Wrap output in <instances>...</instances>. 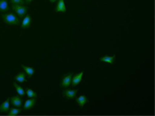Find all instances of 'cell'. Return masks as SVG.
I'll return each instance as SVG.
<instances>
[{
	"label": "cell",
	"mask_w": 155,
	"mask_h": 116,
	"mask_svg": "<svg viewBox=\"0 0 155 116\" xmlns=\"http://www.w3.org/2000/svg\"><path fill=\"white\" fill-rule=\"evenodd\" d=\"M2 19H3V22L5 23L9 24V25H15V26H17V25L20 24L19 18L14 13H12L11 12H5V14H3Z\"/></svg>",
	"instance_id": "6da1fadb"
},
{
	"label": "cell",
	"mask_w": 155,
	"mask_h": 116,
	"mask_svg": "<svg viewBox=\"0 0 155 116\" xmlns=\"http://www.w3.org/2000/svg\"><path fill=\"white\" fill-rule=\"evenodd\" d=\"M12 9L20 18H24L28 13V7L23 5H12Z\"/></svg>",
	"instance_id": "7a4b0ae2"
},
{
	"label": "cell",
	"mask_w": 155,
	"mask_h": 116,
	"mask_svg": "<svg viewBox=\"0 0 155 116\" xmlns=\"http://www.w3.org/2000/svg\"><path fill=\"white\" fill-rule=\"evenodd\" d=\"M72 77H73V74H68L62 76V80L60 82V86L62 88H68L71 85Z\"/></svg>",
	"instance_id": "3957f363"
},
{
	"label": "cell",
	"mask_w": 155,
	"mask_h": 116,
	"mask_svg": "<svg viewBox=\"0 0 155 116\" xmlns=\"http://www.w3.org/2000/svg\"><path fill=\"white\" fill-rule=\"evenodd\" d=\"M83 75H84V72H83V71L80 72V73L75 74L74 75H73L71 82V85L73 87H76V86L81 82L82 79H83Z\"/></svg>",
	"instance_id": "277c9868"
},
{
	"label": "cell",
	"mask_w": 155,
	"mask_h": 116,
	"mask_svg": "<svg viewBox=\"0 0 155 116\" xmlns=\"http://www.w3.org/2000/svg\"><path fill=\"white\" fill-rule=\"evenodd\" d=\"M10 102L11 104L15 106V107H21L22 106V103H23V100L21 99V97L19 96H14V97H12L10 98Z\"/></svg>",
	"instance_id": "5b68a950"
},
{
	"label": "cell",
	"mask_w": 155,
	"mask_h": 116,
	"mask_svg": "<svg viewBox=\"0 0 155 116\" xmlns=\"http://www.w3.org/2000/svg\"><path fill=\"white\" fill-rule=\"evenodd\" d=\"M36 103V98H30V99H28V100H26V102L24 103L23 109L24 110H26V111L30 110V109H32V108L35 106Z\"/></svg>",
	"instance_id": "8992f818"
},
{
	"label": "cell",
	"mask_w": 155,
	"mask_h": 116,
	"mask_svg": "<svg viewBox=\"0 0 155 116\" xmlns=\"http://www.w3.org/2000/svg\"><path fill=\"white\" fill-rule=\"evenodd\" d=\"M30 25H31V16L27 13L26 16L24 17L22 22H21V28L27 29L30 27Z\"/></svg>",
	"instance_id": "52a82bcc"
},
{
	"label": "cell",
	"mask_w": 155,
	"mask_h": 116,
	"mask_svg": "<svg viewBox=\"0 0 155 116\" xmlns=\"http://www.w3.org/2000/svg\"><path fill=\"white\" fill-rule=\"evenodd\" d=\"M67 8H66V5H65V1L64 0H58L56 8H55V12H66Z\"/></svg>",
	"instance_id": "ba28073f"
},
{
	"label": "cell",
	"mask_w": 155,
	"mask_h": 116,
	"mask_svg": "<svg viewBox=\"0 0 155 116\" xmlns=\"http://www.w3.org/2000/svg\"><path fill=\"white\" fill-rule=\"evenodd\" d=\"M9 109H10V98H7L5 99V102L0 104V112L7 113L9 112Z\"/></svg>",
	"instance_id": "9c48e42d"
},
{
	"label": "cell",
	"mask_w": 155,
	"mask_h": 116,
	"mask_svg": "<svg viewBox=\"0 0 155 116\" xmlns=\"http://www.w3.org/2000/svg\"><path fill=\"white\" fill-rule=\"evenodd\" d=\"M77 92H78V90H66L64 91V95L67 98L71 99V98H75Z\"/></svg>",
	"instance_id": "30bf717a"
},
{
	"label": "cell",
	"mask_w": 155,
	"mask_h": 116,
	"mask_svg": "<svg viewBox=\"0 0 155 116\" xmlns=\"http://www.w3.org/2000/svg\"><path fill=\"white\" fill-rule=\"evenodd\" d=\"M21 68H23V70L25 71V74H26L28 77H31V76L35 74V72H36L35 68H31V67H27V66L21 65Z\"/></svg>",
	"instance_id": "8fae6325"
},
{
	"label": "cell",
	"mask_w": 155,
	"mask_h": 116,
	"mask_svg": "<svg viewBox=\"0 0 155 116\" xmlns=\"http://www.w3.org/2000/svg\"><path fill=\"white\" fill-rule=\"evenodd\" d=\"M9 10L8 1L7 0H0V12H6Z\"/></svg>",
	"instance_id": "7c38bea8"
},
{
	"label": "cell",
	"mask_w": 155,
	"mask_h": 116,
	"mask_svg": "<svg viewBox=\"0 0 155 116\" xmlns=\"http://www.w3.org/2000/svg\"><path fill=\"white\" fill-rule=\"evenodd\" d=\"M115 60V56H109V55H105L103 57L100 58V61L101 62H106L108 64H113Z\"/></svg>",
	"instance_id": "4fadbf2b"
},
{
	"label": "cell",
	"mask_w": 155,
	"mask_h": 116,
	"mask_svg": "<svg viewBox=\"0 0 155 116\" xmlns=\"http://www.w3.org/2000/svg\"><path fill=\"white\" fill-rule=\"evenodd\" d=\"M88 98H87V97L86 96H84V95H82V96H80L79 98H76V103L78 104L79 106H81V107H84V104H86V103H88Z\"/></svg>",
	"instance_id": "5bb4252c"
},
{
	"label": "cell",
	"mask_w": 155,
	"mask_h": 116,
	"mask_svg": "<svg viewBox=\"0 0 155 116\" xmlns=\"http://www.w3.org/2000/svg\"><path fill=\"white\" fill-rule=\"evenodd\" d=\"M12 85H13V87L15 88V90H16V92L19 94V96H21V97H23L24 95L26 94V91H24V89L21 87V86H20L18 83H16V82H13L12 83Z\"/></svg>",
	"instance_id": "9a60e30c"
},
{
	"label": "cell",
	"mask_w": 155,
	"mask_h": 116,
	"mask_svg": "<svg viewBox=\"0 0 155 116\" xmlns=\"http://www.w3.org/2000/svg\"><path fill=\"white\" fill-rule=\"evenodd\" d=\"M22 109L21 107H13V108H11L9 109V115L13 116V115H18L21 113Z\"/></svg>",
	"instance_id": "2e32d148"
},
{
	"label": "cell",
	"mask_w": 155,
	"mask_h": 116,
	"mask_svg": "<svg viewBox=\"0 0 155 116\" xmlns=\"http://www.w3.org/2000/svg\"><path fill=\"white\" fill-rule=\"evenodd\" d=\"M26 74L23 73V72H21V73H19L16 76H15V80L17 81H19V82H24V81H26Z\"/></svg>",
	"instance_id": "e0dca14e"
},
{
	"label": "cell",
	"mask_w": 155,
	"mask_h": 116,
	"mask_svg": "<svg viewBox=\"0 0 155 116\" xmlns=\"http://www.w3.org/2000/svg\"><path fill=\"white\" fill-rule=\"evenodd\" d=\"M25 91H26L27 96H28L29 98H36L37 94H36V92H35L33 90H31V89H27Z\"/></svg>",
	"instance_id": "ac0fdd59"
},
{
	"label": "cell",
	"mask_w": 155,
	"mask_h": 116,
	"mask_svg": "<svg viewBox=\"0 0 155 116\" xmlns=\"http://www.w3.org/2000/svg\"><path fill=\"white\" fill-rule=\"evenodd\" d=\"M12 5H23L25 4V0H10Z\"/></svg>",
	"instance_id": "d6986e66"
},
{
	"label": "cell",
	"mask_w": 155,
	"mask_h": 116,
	"mask_svg": "<svg viewBox=\"0 0 155 116\" xmlns=\"http://www.w3.org/2000/svg\"><path fill=\"white\" fill-rule=\"evenodd\" d=\"M31 2H33V0H25V3H27V4H29Z\"/></svg>",
	"instance_id": "ffe728a7"
},
{
	"label": "cell",
	"mask_w": 155,
	"mask_h": 116,
	"mask_svg": "<svg viewBox=\"0 0 155 116\" xmlns=\"http://www.w3.org/2000/svg\"><path fill=\"white\" fill-rule=\"evenodd\" d=\"M49 1H50L51 3H54V2H56L57 0H49Z\"/></svg>",
	"instance_id": "44dd1931"
}]
</instances>
